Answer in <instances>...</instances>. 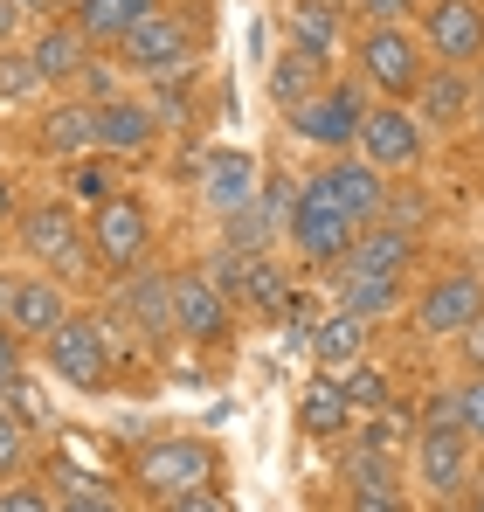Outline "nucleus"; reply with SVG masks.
I'll use <instances>...</instances> for the list:
<instances>
[{"instance_id":"79ce46f5","label":"nucleus","mask_w":484,"mask_h":512,"mask_svg":"<svg viewBox=\"0 0 484 512\" xmlns=\"http://www.w3.org/2000/svg\"><path fill=\"white\" fill-rule=\"evenodd\" d=\"M346 512H408V499H402V492H353Z\"/></svg>"},{"instance_id":"a878e982","label":"nucleus","mask_w":484,"mask_h":512,"mask_svg":"<svg viewBox=\"0 0 484 512\" xmlns=\"http://www.w3.org/2000/svg\"><path fill=\"white\" fill-rule=\"evenodd\" d=\"M415 236L395 229V222H367L360 236H353V250H346V270H374V277H408V263H415Z\"/></svg>"},{"instance_id":"393cba45","label":"nucleus","mask_w":484,"mask_h":512,"mask_svg":"<svg viewBox=\"0 0 484 512\" xmlns=\"http://www.w3.org/2000/svg\"><path fill=\"white\" fill-rule=\"evenodd\" d=\"M90 56H97V49L83 42L70 21H42V35L28 42V63H35L42 84H77L83 70H90Z\"/></svg>"},{"instance_id":"6e6552de","label":"nucleus","mask_w":484,"mask_h":512,"mask_svg":"<svg viewBox=\"0 0 484 512\" xmlns=\"http://www.w3.org/2000/svg\"><path fill=\"white\" fill-rule=\"evenodd\" d=\"M367 90H360V77H332V84L319 90V97H305L298 111H291V132L305 139V146H319L325 160L332 153H353L360 146V125H367Z\"/></svg>"},{"instance_id":"4468645a","label":"nucleus","mask_w":484,"mask_h":512,"mask_svg":"<svg viewBox=\"0 0 484 512\" xmlns=\"http://www.w3.org/2000/svg\"><path fill=\"white\" fill-rule=\"evenodd\" d=\"M471 471H478V457H471V436L464 429H422L415 436V478H422V492L429 499H464L471 492Z\"/></svg>"},{"instance_id":"a211bd4d","label":"nucleus","mask_w":484,"mask_h":512,"mask_svg":"<svg viewBox=\"0 0 484 512\" xmlns=\"http://www.w3.org/2000/svg\"><path fill=\"white\" fill-rule=\"evenodd\" d=\"M153 139H160V118H153L146 97H111V104H97V153H111V160H146Z\"/></svg>"},{"instance_id":"f3484780","label":"nucleus","mask_w":484,"mask_h":512,"mask_svg":"<svg viewBox=\"0 0 484 512\" xmlns=\"http://www.w3.org/2000/svg\"><path fill=\"white\" fill-rule=\"evenodd\" d=\"M325 291H332V312H353L367 326L408 305V277H374V270H346V263H332Z\"/></svg>"},{"instance_id":"423d86ee","label":"nucleus","mask_w":484,"mask_h":512,"mask_svg":"<svg viewBox=\"0 0 484 512\" xmlns=\"http://www.w3.org/2000/svg\"><path fill=\"white\" fill-rule=\"evenodd\" d=\"M215 471H222V457H215V443H201V436H160V443H146L139 457H132V485L146 492V499H180V492H201V485H215Z\"/></svg>"},{"instance_id":"2f4dec72","label":"nucleus","mask_w":484,"mask_h":512,"mask_svg":"<svg viewBox=\"0 0 484 512\" xmlns=\"http://www.w3.org/2000/svg\"><path fill=\"white\" fill-rule=\"evenodd\" d=\"M339 395L353 402V416H381V409H395V395H388V374H381L374 360L346 367V374H339Z\"/></svg>"},{"instance_id":"4be33fe9","label":"nucleus","mask_w":484,"mask_h":512,"mask_svg":"<svg viewBox=\"0 0 484 512\" xmlns=\"http://www.w3.org/2000/svg\"><path fill=\"white\" fill-rule=\"evenodd\" d=\"M471 90H478L471 70H443V63H429V77H422V90H415L408 111L422 118V132H450V125L471 118Z\"/></svg>"},{"instance_id":"0eeeda50","label":"nucleus","mask_w":484,"mask_h":512,"mask_svg":"<svg viewBox=\"0 0 484 512\" xmlns=\"http://www.w3.org/2000/svg\"><path fill=\"white\" fill-rule=\"evenodd\" d=\"M353 236H360V222H353V215H339V208H332V194L305 173V187L291 194V229H284V243L298 250V263L332 270V263H346Z\"/></svg>"},{"instance_id":"aec40b11","label":"nucleus","mask_w":484,"mask_h":512,"mask_svg":"<svg viewBox=\"0 0 484 512\" xmlns=\"http://www.w3.org/2000/svg\"><path fill=\"white\" fill-rule=\"evenodd\" d=\"M35 146L49 153V160H83V153H97V104L90 97H63V104H49L42 118H35Z\"/></svg>"},{"instance_id":"de8ad7c7","label":"nucleus","mask_w":484,"mask_h":512,"mask_svg":"<svg viewBox=\"0 0 484 512\" xmlns=\"http://www.w3.org/2000/svg\"><path fill=\"white\" fill-rule=\"evenodd\" d=\"M14 215H21V194H14V180H7V173H0V229H7V222H14Z\"/></svg>"},{"instance_id":"c85d7f7f","label":"nucleus","mask_w":484,"mask_h":512,"mask_svg":"<svg viewBox=\"0 0 484 512\" xmlns=\"http://www.w3.org/2000/svg\"><path fill=\"white\" fill-rule=\"evenodd\" d=\"M298 429H305L312 443H332V436L353 429V402L339 395V374H319V381L298 395Z\"/></svg>"},{"instance_id":"3c124183","label":"nucleus","mask_w":484,"mask_h":512,"mask_svg":"<svg viewBox=\"0 0 484 512\" xmlns=\"http://www.w3.org/2000/svg\"><path fill=\"white\" fill-rule=\"evenodd\" d=\"M464 512H484V485H478V492H471V499H464Z\"/></svg>"},{"instance_id":"09e8293b","label":"nucleus","mask_w":484,"mask_h":512,"mask_svg":"<svg viewBox=\"0 0 484 512\" xmlns=\"http://www.w3.org/2000/svg\"><path fill=\"white\" fill-rule=\"evenodd\" d=\"M14 7H21V14H49V0H14Z\"/></svg>"},{"instance_id":"f704fd0d","label":"nucleus","mask_w":484,"mask_h":512,"mask_svg":"<svg viewBox=\"0 0 484 512\" xmlns=\"http://www.w3.org/2000/svg\"><path fill=\"white\" fill-rule=\"evenodd\" d=\"M28 436H35V429L14 423V416L0 409V485H7V478H21V464H28Z\"/></svg>"},{"instance_id":"c756f323","label":"nucleus","mask_w":484,"mask_h":512,"mask_svg":"<svg viewBox=\"0 0 484 512\" xmlns=\"http://www.w3.org/2000/svg\"><path fill=\"white\" fill-rule=\"evenodd\" d=\"M111 194H125L118 187V160L111 153H83L63 167V201H83V208H104Z\"/></svg>"},{"instance_id":"c03bdc74","label":"nucleus","mask_w":484,"mask_h":512,"mask_svg":"<svg viewBox=\"0 0 484 512\" xmlns=\"http://www.w3.org/2000/svg\"><path fill=\"white\" fill-rule=\"evenodd\" d=\"M7 381H21V340L0 326V388H7Z\"/></svg>"},{"instance_id":"7c9ffc66","label":"nucleus","mask_w":484,"mask_h":512,"mask_svg":"<svg viewBox=\"0 0 484 512\" xmlns=\"http://www.w3.org/2000/svg\"><path fill=\"white\" fill-rule=\"evenodd\" d=\"M346 492H402L395 457H388L381 443H360V450L346 457Z\"/></svg>"},{"instance_id":"8fccbe9b","label":"nucleus","mask_w":484,"mask_h":512,"mask_svg":"<svg viewBox=\"0 0 484 512\" xmlns=\"http://www.w3.org/2000/svg\"><path fill=\"white\" fill-rule=\"evenodd\" d=\"M471 111H478V125H484V77H478V90H471Z\"/></svg>"},{"instance_id":"ea45409f","label":"nucleus","mask_w":484,"mask_h":512,"mask_svg":"<svg viewBox=\"0 0 484 512\" xmlns=\"http://www.w3.org/2000/svg\"><path fill=\"white\" fill-rule=\"evenodd\" d=\"M0 512H56V499L35 492V485H14V478H7V485H0Z\"/></svg>"},{"instance_id":"2eb2a0df","label":"nucleus","mask_w":484,"mask_h":512,"mask_svg":"<svg viewBox=\"0 0 484 512\" xmlns=\"http://www.w3.org/2000/svg\"><path fill=\"white\" fill-rule=\"evenodd\" d=\"M118 312L132 319V333L146 346H173V270H132V277H118Z\"/></svg>"},{"instance_id":"473e14b6","label":"nucleus","mask_w":484,"mask_h":512,"mask_svg":"<svg viewBox=\"0 0 484 512\" xmlns=\"http://www.w3.org/2000/svg\"><path fill=\"white\" fill-rule=\"evenodd\" d=\"M56 512H125V499L111 492V485H97L90 471H63V499Z\"/></svg>"},{"instance_id":"7ed1b4c3","label":"nucleus","mask_w":484,"mask_h":512,"mask_svg":"<svg viewBox=\"0 0 484 512\" xmlns=\"http://www.w3.org/2000/svg\"><path fill=\"white\" fill-rule=\"evenodd\" d=\"M353 77L374 104H415V90L429 77V49H422L415 28H360Z\"/></svg>"},{"instance_id":"20e7f679","label":"nucleus","mask_w":484,"mask_h":512,"mask_svg":"<svg viewBox=\"0 0 484 512\" xmlns=\"http://www.w3.org/2000/svg\"><path fill=\"white\" fill-rule=\"evenodd\" d=\"M90 256H97V270L104 277H132V270H146V256H153V236H160V222H153V201H139L132 187L125 194H111L104 208H90Z\"/></svg>"},{"instance_id":"412c9836","label":"nucleus","mask_w":484,"mask_h":512,"mask_svg":"<svg viewBox=\"0 0 484 512\" xmlns=\"http://www.w3.org/2000/svg\"><path fill=\"white\" fill-rule=\"evenodd\" d=\"M256 187H263V173H256V160H249L242 146H222V153L201 160V201H208L222 222L242 215V208L256 201Z\"/></svg>"},{"instance_id":"4c0bfd02","label":"nucleus","mask_w":484,"mask_h":512,"mask_svg":"<svg viewBox=\"0 0 484 512\" xmlns=\"http://www.w3.org/2000/svg\"><path fill=\"white\" fill-rule=\"evenodd\" d=\"M422 429H464L457 388H436V395H422Z\"/></svg>"},{"instance_id":"49530a36","label":"nucleus","mask_w":484,"mask_h":512,"mask_svg":"<svg viewBox=\"0 0 484 512\" xmlns=\"http://www.w3.org/2000/svg\"><path fill=\"white\" fill-rule=\"evenodd\" d=\"M14 28H21V7L0 0V49H14Z\"/></svg>"},{"instance_id":"9b49d317","label":"nucleus","mask_w":484,"mask_h":512,"mask_svg":"<svg viewBox=\"0 0 484 512\" xmlns=\"http://www.w3.org/2000/svg\"><path fill=\"white\" fill-rule=\"evenodd\" d=\"M208 277H215V291L229 298V305H242V312H256V319H284V305L298 298L291 291V270L277 263V256H215L208 263Z\"/></svg>"},{"instance_id":"bb28decb","label":"nucleus","mask_w":484,"mask_h":512,"mask_svg":"<svg viewBox=\"0 0 484 512\" xmlns=\"http://www.w3.org/2000/svg\"><path fill=\"white\" fill-rule=\"evenodd\" d=\"M339 35H346V7H339V0H291V7H284V42L319 49L325 63L339 56Z\"/></svg>"},{"instance_id":"37998d69","label":"nucleus","mask_w":484,"mask_h":512,"mask_svg":"<svg viewBox=\"0 0 484 512\" xmlns=\"http://www.w3.org/2000/svg\"><path fill=\"white\" fill-rule=\"evenodd\" d=\"M457 353H464V367H471V374H484V319H471V326H464Z\"/></svg>"},{"instance_id":"1a4fd4ad","label":"nucleus","mask_w":484,"mask_h":512,"mask_svg":"<svg viewBox=\"0 0 484 512\" xmlns=\"http://www.w3.org/2000/svg\"><path fill=\"white\" fill-rule=\"evenodd\" d=\"M415 35H422L429 63H443V70H478L484 63V0H422Z\"/></svg>"},{"instance_id":"58836bf2","label":"nucleus","mask_w":484,"mask_h":512,"mask_svg":"<svg viewBox=\"0 0 484 512\" xmlns=\"http://www.w3.org/2000/svg\"><path fill=\"white\" fill-rule=\"evenodd\" d=\"M457 409H464V436L484 443V374H471V381L457 388Z\"/></svg>"},{"instance_id":"f8f14e48","label":"nucleus","mask_w":484,"mask_h":512,"mask_svg":"<svg viewBox=\"0 0 484 512\" xmlns=\"http://www.w3.org/2000/svg\"><path fill=\"white\" fill-rule=\"evenodd\" d=\"M429 153V132L408 104H367V125H360V160L381 173H415Z\"/></svg>"},{"instance_id":"6ab92c4d","label":"nucleus","mask_w":484,"mask_h":512,"mask_svg":"<svg viewBox=\"0 0 484 512\" xmlns=\"http://www.w3.org/2000/svg\"><path fill=\"white\" fill-rule=\"evenodd\" d=\"M160 7H166V0H77L70 28H77L90 49H125V42H132Z\"/></svg>"},{"instance_id":"72a5a7b5","label":"nucleus","mask_w":484,"mask_h":512,"mask_svg":"<svg viewBox=\"0 0 484 512\" xmlns=\"http://www.w3.org/2000/svg\"><path fill=\"white\" fill-rule=\"evenodd\" d=\"M35 90H42V77H35L28 49H0V104H28Z\"/></svg>"},{"instance_id":"f03ea898","label":"nucleus","mask_w":484,"mask_h":512,"mask_svg":"<svg viewBox=\"0 0 484 512\" xmlns=\"http://www.w3.org/2000/svg\"><path fill=\"white\" fill-rule=\"evenodd\" d=\"M14 243H21V256H35L56 284H70V277H83L97 256H90V229L77 222V201H63V194H49V201H21V215H14Z\"/></svg>"},{"instance_id":"a18cd8bd","label":"nucleus","mask_w":484,"mask_h":512,"mask_svg":"<svg viewBox=\"0 0 484 512\" xmlns=\"http://www.w3.org/2000/svg\"><path fill=\"white\" fill-rule=\"evenodd\" d=\"M14 291H21V270H0V326L14 333Z\"/></svg>"},{"instance_id":"a19ab883","label":"nucleus","mask_w":484,"mask_h":512,"mask_svg":"<svg viewBox=\"0 0 484 512\" xmlns=\"http://www.w3.org/2000/svg\"><path fill=\"white\" fill-rule=\"evenodd\" d=\"M160 512H236L222 499V485H201V492H180V499H166Z\"/></svg>"},{"instance_id":"dca6fc26","label":"nucleus","mask_w":484,"mask_h":512,"mask_svg":"<svg viewBox=\"0 0 484 512\" xmlns=\"http://www.w3.org/2000/svg\"><path fill=\"white\" fill-rule=\"evenodd\" d=\"M312 180H319L325 194H332V208H339V215H353L360 229H367V222H381V201H388V173L367 167L360 153H332V160H325Z\"/></svg>"},{"instance_id":"39448f33","label":"nucleus","mask_w":484,"mask_h":512,"mask_svg":"<svg viewBox=\"0 0 484 512\" xmlns=\"http://www.w3.org/2000/svg\"><path fill=\"white\" fill-rule=\"evenodd\" d=\"M118 353H125V346L111 340V326H104V319H90V312L63 319V326L42 340V360H49V374H56L63 388H77V395H104V388H111V367H118Z\"/></svg>"},{"instance_id":"cd10ccee","label":"nucleus","mask_w":484,"mask_h":512,"mask_svg":"<svg viewBox=\"0 0 484 512\" xmlns=\"http://www.w3.org/2000/svg\"><path fill=\"white\" fill-rule=\"evenodd\" d=\"M367 340H374V326H367V319L332 312V319H319V333H312V360H319L325 374H346V367H360V360H367Z\"/></svg>"},{"instance_id":"e433bc0d","label":"nucleus","mask_w":484,"mask_h":512,"mask_svg":"<svg viewBox=\"0 0 484 512\" xmlns=\"http://www.w3.org/2000/svg\"><path fill=\"white\" fill-rule=\"evenodd\" d=\"M353 14L367 28H408V14H422V0H353Z\"/></svg>"},{"instance_id":"f257e3e1","label":"nucleus","mask_w":484,"mask_h":512,"mask_svg":"<svg viewBox=\"0 0 484 512\" xmlns=\"http://www.w3.org/2000/svg\"><path fill=\"white\" fill-rule=\"evenodd\" d=\"M201 49H208V7H160V14L118 49V63H125L139 84H194Z\"/></svg>"},{"instance_id":"b1692460","label":"nucleus","mask_w":484,"mask_h":512,"mask_svg":"<svg viewBox=\"0 0 484 512\" xmlns=\"http://www.w3.org/2000/svg\"><path fill=\"white\" fill-rule=\"evenodd\" d=\"M63 319H70V284H56L49 270L21 277V291H14V340H49Z\"/></svg>"},{"instance_id":"c9c22d12","label":"nucleus","mask_w":484,"mask_h":512,"mask_svg":"<svg viewBox=\"0 0 484 512\" xmlns=\"http://www.w3.org/2000/svg\"><path fill=\"white\" fill-rule=\"evenodd\" d=\"M422 215H429V201H422L415 187H395V180H388V201H381V222H395V229H408V236H415V229H422Z\"/></svg>"},{"instance_id":"9d476101","label":"nucleus","mask_w":484,"mask_h":512,"mask_svg":"<svg viewBox=\"0 0 484 512\" xmlns=\"http://www.w3.org/2000/svg\"><path fill=\"white\" fill-rule=\"evenodd\" d=\"M484 319V277L464 270H436L422 291H415V333L422 340H464V326Z\"/></svg>"},{"instance_id":"ddd939ff","label":"nucleus","mask_w":484,"mask_h":512,"mask_svg":"<svg viewBox=\"0 0 484 512\" xmlns=\"http://www.w3.org/2000/svg\"><path fill=\"white\" fill-rule=\"evenodd\" d=\"M173 333L187 346H222L236 333V305L215 291L208 270H173Z\"/></svg>"},{"instance_id":"5701e85b","label":"nucleus","mask_w":484,"mask_h":512,"mask_svg":"<svg viewBox=\"0 0 484 512\" xmlns=\"http://www.w3.org/2000/svg\"><path fill=\"white\" fill-rule=\"evenodd\" d=\"M332 84V63H325L319 49H298V42H284L277 49V63H270V104L291 118L305 97H319V90Z\"/></svg>"}]
</instances>
